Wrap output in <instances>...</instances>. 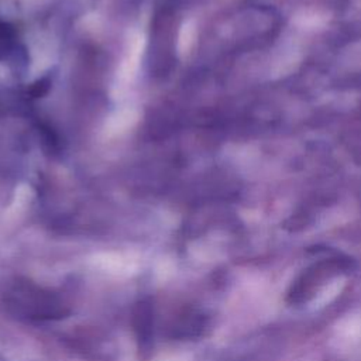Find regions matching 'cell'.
I'll return each instance as SVG.
<instances>
[{
	"instance_id": "6da1fadb",
	"label": "cell",
	"mask_w": 361,
	"mask_h": 361,
	"mask_svg": "<svg viewBox=\"0 0 361 361\" xmlns=\"http://www.w3.org/2000/svg\"><path fill=\"white\" fill-rule=\"evenodd\" d=\"M31 52L21 27L0 8V110L4 106L28 107L35 94L28 82Z\"/></svg>"
}]
</instances>
